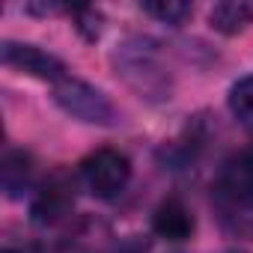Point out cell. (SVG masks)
<instances>
[{"instance_id":"5bb4252c","label":"cell","mask_w":253,"mask_h":253,"mask_svg":"<svg viewBox=\"0 0 253 253\" xmlns=\"http://www.w3.org/2000/svg\"><path fill=\"white\" fill-rule=\"evenodd\" d=\"M119 253H146V250H140V247H122Z\"/></svg>"},{"instance_id":"7c38bea8","label":"cell","mask_w":253,"mask_h":253,"mask_svg":"<svg viewBox=\"0 0 253 253\" xmlns=\"http://www.w3.org/2000/svg\"><path fill=\"white\" fill-rule=\"evenodd\" d=\"M75 15H78V30L86 36V39H98V33H101V15L95 12V9H89V6H81V9H72Z\"/></svg>"},{"instance_id":"7a4b0ae2","label":"cell","mask_w":253,"mask_h":253,"mask_svg":"<svg viewBox=\"0 0 253 253\" xmlns=\"http://www.w3.org/2000/svg\"><path fill=\"white\" fill-rule=\"evenodd\" d=\"M54 101L75 119L81 122H89V125H116V107L113 101L95 89L92 84L75 78V75H66L54 84Z\"/></svg>"},{"instance_id":"4fadbf2b","label":"cell","mask_w":253,"mask_h":253,"mask_svg":"<svg viewBox=\"0 0 253 253\" xmlns=\"http://www.w3.org/2000/svg\"><path fill=\"white\" fill-rule=\"evenodd\" d=\"M3 253H36V247H6Z\"/></svg>"},{"instance_id":"3957f363","label":"cell","mask_w":253,"mask_h":253,"mask_svg":"<svg viewBox=\"0 0 253 253\" xmlns=\"http://www.w3.org/2000/svg\"><path fill=\"white\" fill-rule=\"evenodd\" d=\"M81 176H84V185L89 188L92 197L113 200L131 182V161L116 149H95L92 155L84 158Z\"/></svg>"},{"instance_id":"ba28073f","label":"cell","mask_w":253,"mask_h":253,"mask_svg":"<svg viewBox=\"0 0 253 253\" xmlns=\"http://www.w3.org/2000/svg\"><path fill=\"white\" fill-rule=\"evenodd\" d=\"M211 30L223 36H235L253 24V0H223L209 12Z\"/></svg>"},{"instance_id":"30bf717a","label":"cell","mask_w":253,"mask_h":253,"mask_svg":"<svg viewBox=\"0 0 253 253\" xmlns=\"http://www.w3.org/2000/svg\"><path fill=\"white\" fill-rule=\"evenodd\" d=\"M226 101H229V113L238 119V125L253 128V75L235 81Z\"/></svg>"},{"instance_id":"8fae6325","label":"cell","mask_w":253,"mask_h":253,"mask_svg":"<svg viewBox=\"0 0 253 253\" xmlns=\"http://www.w3.org/2000/svg\"><path fill=\"white\" fill-rule=\"evenodd\" d=\"M143 12H149L152 18H158V21H164V24H173V27H179L185 18H191V3H179V0H158V3H143L140 6Z\"/></svg>"},{"instance_id":"277c9868","label":"cell","mask_w":253,"mask_h":253,"mask_svg":"<svg viewBox=\"0 0 253 253\" xmlns=\"http://www.w3.org/2000/svg\"><path fill=\"white\" fill-rule=\"evenodd\" d=\"M217 194L232 209H253V149L235 152L220 167Z\"/></svg>"},{"instance_id":"52a82bcc","label":"cell","mask_w":253,"mask_h":253,"mask_svg":"<svg viewBox=\"0 0 253 253\" xmlns=\"http://www.w3.org/2000/svg\"><path fill=\"white\" fill-rule=\"evenodd\" d=\"M152 232L167 241H185L194 232V214L179 197H167L152 211Z\"/></svg>"},{"instance_id":"6da1fadb","label":"cell","mask_w":253,"mask_h":253,"mask_svg":"<svg viewBox=\"0 0 253 253\" xmlns=\"http://www.w3.org/2000/svg\"><path fill=\"white\" fill-rule=\"evenodd\" d=\"M116 75L131 92H137L146 101H167L173 92V75L164 63V54L152 39L131 36L125 39L113 57H110Z\"/></svg>"},{"instance_id":"9a60e30c","label":"cell","mask_w":253,"mask_h":253,"mask_svg":"<svg viewBox=\"0 0 253 253\" xmlns=\"http://www.w3.org/2000/svg\"><path fill=\"white\" fill-rule=\"evenodd\" d=\"M226 253H241V250H226Z\"/></svg>"},{"instance_id":"9c48e42d","label":"cell","mask_w":253,"mask_h":253,"mask_svg":"<svg viewBox=\"0 0 253 253\" xmlns=\"http://www.w3.org/2000/svg\"><path fill=\"white\" fill-rule=\"evenodd\" d=\"M30 176H33V161L27 152L21 149H12L3 155V167H0V179H3V191L6 197H21L24 188L30 185Z\"/></svg>"},{"instance_id":"5b68a950","label":"cell","mask_w":253,"mask_h":253,"mask_svg":"<svg viewBox=\"0 0 253 253\" xmlns=\"http://www.w3.org/2000/svg\"><path fill=\"white\" fill-rule=\"evenodd\" d=\"M3 63L30 78L48 81V84H57L60 78H66V66L60 57H54L36 45H27V42H3Z\"/></svg>"},{"instance_id":"8992f818","label":"cell","mask_w":253,"mask_h":253,"mask_svg":"<svg viewBox=\"0 0 253 253\" xmlns=\"http://www.w3.org/2000/svg\"><path fill=\"white\" fill-rule=\"evenodd\" d=\"M72 206H75V188H72V182H66L63 176H54L36 194V200L30 206V214H33L36 223L51 226V223H60L72 211Z\"/></svg>"}]
</instances>
